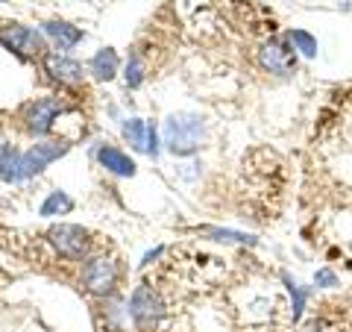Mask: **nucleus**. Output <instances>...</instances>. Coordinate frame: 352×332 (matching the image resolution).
I'll use <instances>...</instances> for the list:
<instances>
[{
	"mask_svg": "<svg viewBox=\"0 0 352 332\" xmlns=\"http://www.w3.org/2000/svg\"><path fill=\"white\" fill-rule=\"evenodd\" d=\"M206 141V121L194 112H176L164 121V147L173 156H191Z\"/></svg>",
	"mask_w": 352,
	"mask_h": 332,
	"instance_id": "nucleus-1",
	"label": "nucleus"
},
{
	"mask_svg": "<svg viewBox=\"0 0 352 332\" xmlns=\"http://www.w3.org/2000/svg\"><path fill=\"white\" fill-rule=\"evenodd\" d=\"M47 241L59 250V256L74 259V262L85 259L88 250H91V238H88V229L74 227V224H59V227H53V229L47 232Z\"/></svg>",
	"mask_w": 352,
	"mask_h": 332,
	"instance_id": "nucleus-2",
	"label": "nucleus"
},
{
	"mask_svg": "<svg viewBox=\"0 0 352 332\" xmlns=\"http://www.w3.org/2000/svg\"><path fill=\"white\" fill-rule=\"evenodd\" d=\"M129 315L135 320L138 329H150L159 324V318L164 315V303L159 300V294L150 289V285H138L132 291V300H129Z\"/></svg>",
	"mask_w": 352,
	"mask_h": 332,
	"instance_id": "nucleus-3",
	"label": "nucleus"
},
{
	"mask_svg": "<svg viewBox=\"0 0 352 332\" xmlns=\"http://www.w3.org/2000/svg\"><path fill=\"white\" fill-rule=\"evenodd\" d=\"M258 62H261V68L267 71V74L288 76V74L296 71V50H294L291 41L273 39V41H267V44H264V48L258 50Z\"/></svg>",
	"mask_w": 352,
	"mask_h": 332,
	"instance_id": "nucleus-4",
	"label": "nucleus"
},
{
	"mask_svg": "<svg viewBox=\"0 0 352 332\" xmlns=\"http://www.w3.org/2000/svg\"><path fill=\"white\" fill-rule=\"evenodd\" d=\"M82 282L88 291L94 294H109L118 285V262L109 256H97L88 259L85 271H82Z\"/></svg>",
	"mask_w": 352,
	"mask_h": 332,
	"instance_id": "nucleus-5",
	"label": "nucleus"
},
{
	"mask_svg": "<svg viewBox=\"0 0 352 332\" xmlns=\"http://www.w3.org/2000/svg\"><path fill=\"white\" fill-rule=\"evenodd\" d=\"M0 44L21 53V56H38V53H44L41 36L24 24H3L0 27Z\"/></svg>",
	"mask_w": 352,
	"mask_h": 332,
	"instance_id": "nucleus-6",
	"label": "nucleus"
},
{
	"mask_svg": "<svg viewBox=\"0 0 352 332\" xmlns=\"http://www.w3.org/2000/svg\"><path fill=\"white\" fill-rule=\"evenodd\" d=\"M62 103L56 101V97H38V101H32L24 106V121H27V127L32 132H47L53 127V121H56L62 115Z\"/></svg>",
	"mask_w": 352,
	"mask_h": 332,
	"instance_id": "nucleus-7",
	"label": "nucleus"
},
{
	"mask_svg": "<svg viewBox=\"0 0 352 332\" xmlns=\"http://www.w3.org/2000/svg\"><path fill=\"white\" fill-rule=\"evenodd\" d=\"M124 136L129 138V145L135 147V150L150 153L153 159L159 156V145H156V124H150V121H141V118H132V121H126Z\"/></svg>",
	"mask_w": 352,
	"mask_h": 332,
	"instance_id": "nucleus-8",
	"label": "nucleus"
},
{
	"mask_svg": "<svg viewBox=\"0 0 352 332\" xmlns=\"http://www.w3.org/2000/svg\"><path fill=\"white\" fill-rule=\"evenodd\" d=\"M44 65H47V71L56 76L59 83H82V76H85L80 62L59 56V53H47V56H44Z\"/></svg>",
	"mask_w": 352,
	"mask_h": 332,
	"instance_id": "nucleus-9",
	"label": "nucleus"
},
{
	"mask_svg": "<svg viewBox=\"0 0 352 332\" xmlns=\"http://www.w3.org/2000/svg\"><path fill=\"white\" fill-rule=\"evenodd\" d=\"M97 159H100V165L106 171H112L118 176H135V162H132L124 150L103 145L100 150H97Z\"/></svg>",
	"mask_w": 352,
	"mask_h": 332,
	"instance_id": "nucleus-10",
	"label": "nucleus"
},
{
	"mask_svg": "<svg viewBox=\"0 0 352 332\" xmlns=\"http://www.w3.org/2000/svg\"><path fill=\"white\" fill-rule=\"evenodd\" d=\"M44 32H47V36L56 41L62 50H71L74 44L82 41V30L65 24V21H47V24H44Z\"/></svg>",
	"mask_w": 352,
	"mask_h": 332,
	"instance_id": "nucleus-11",
	"label": "nucleus"
},
{
	"mask_svg": "<svg viewBox=\"0 0 352 332\" xmlns=\"http://www.w3.org/2000/svg\"><path fill=\"white\" fill-rule=\"evenodd\" d=\"M91 74L97 76V80H112V76L118 74V53L112 48L97 50L94 59H91Z\"/></svg>",
	"mask_w": 352,
	"mask_h": 332,
	"instance_id": "nucleus-12",
	"label": "nucleus"
},
{
	"mask_svg": "<svg viewBox=\"0 0 352 332\" xmlns=\"http://www.w3.org/2000/svg\"><path fill=\"white\" fill-rule=\"evenodd\" d=\"M71 209H74V200H71L68 194H65V191H53V194L47 197V200L41 203L38 212H41L44 218H53V215H65V212H71Z\"/></svg>",
	"mask_w": 352,
	"mask_h": 332,
	"instance_id": "nucleus-13",
	"label": "nucleus"
},
{
	"mask_svg": "<svg viewBox=\"0 0 352 332\" xmlns=\"http://www.w3.org/2000/svg\"><path fill=\"white\" fill-rule=\"evenodd\" d=\"M288 41L294 44V50L302 53V56H308V59L317 56V39L311 36V32H305V30H291V32H288Z\"/></svg>",
	"mask_w": 352,
	"mask_h": 332,
	"instance_id": "nucleus-14",
	"label": "nucleus"
},
{
	"mask_svg": "<svg viewBox=\"0 0 352 332\" xmlns=\"http://www.w3.org/2000/svg\"><path fill=\"white\" fill-rule=\"evenodd\" d=\"M203 236H212L214 241H238V245H256V238H252V236H244V232H235V229L203 227Z\"/></svg>",
	"mask_w": 352,
	"mask_h": 332,
	"instance_id": "nucleus-15",
	"label": "nucleus"
},
{
	"mask_svg": "<svg viewBox=\"0 0 352 332\" xmlns=\"http://www.w3.org/2000/svg\"><path fill=\"white\" fill-rule=\"evenodd\" d=\"M282 280H285V285H288V291H291V300H294V309H291V315H294V320H300L302 318V309H305V297H308V291L305 289H300L288 273H282Z\"/></svg>",
	"mask_w": 352,
	"mask_h": 332,
	"instance_id": "nucleus-16",
	"label": "nucleus"
},
{
	"mask_svg": "<svg viewBox=\"0 0 352 332\" xmlns=\"http://www.w3.org/2000/svg\"><path fill=\"white\" fill-rule=\"evenodd\" d=\"M141 80H144V65H141L138 56H132L126 65V85L135 88V85H141Z\"/></svg>",
	"mask_w": 352,
	"mask_h": 332,
	"instance_id": "nucleus-17",
	"label": "nucleus"
},
{
	"mask_svg": "<svg viewBox=\"0 0 352 332\" xmlns=\"http://www.w3.org/2000/svg\"><path fill=\"white\" fill-rule=\"evenodd\" d=\"M314 282L320 285V289H332V285H338V276H335L332 271H329V268H323V271H317Z\"/></svg>",
	"mask_w": 352,
	"mask_h": 332,
	"instance_id": "nucleus-18",
	"label": "nucleus"
},
{
	"mask_svg": "<svg viewBox=\"0 0 352 332\" xmlns=\"http://www.w3.org/2000/svg\"><path fill=\"white\" fill-rule=\"evenodd\" d=\"M302 332H332V329H329L326 320H311V324L302 326Z\"/></svg>",
	"mask_w": 352,
	"mask_h": 332,
	"instance_id": "nucleus-19",
	"label": "nucleus"
},
{
	"mask_svg": "<svg viewBox=\"0 0 352 332\" xmlns=\"http://www.w3.org/2000/svg\"><path fill=\"white\" fill-rule=\"evenodd\" d=\"M0 3H6V0H0Z\"/></svg>",
	"mask_w": 352,
	"mask_h": 332,
	"instance_id": "nucleus-20",
	"label": "nucleus"
}]
</instances>
